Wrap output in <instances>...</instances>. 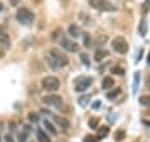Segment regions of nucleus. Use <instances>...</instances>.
<instances>
[{"label": "nucleus", "mask_w": 150, "mask_h": 142, "mask_svg": "<svg viewBox=\"0 0 150 142\" xmlns=\"http://www.w3.org/2000/svg\"><path fill=\"white\" fill-rule=\"evenodd\" d=\"M79 104H80V105H87V104H88V97H80V99H79Z\"/></svg>", "instance_id": "29"}, {"label": "nucleus", "mask_w": 150, "mask_h": 142, "mask_svg": "<svg viewBox=\"0 0 150 142\" xmlns=\"http://www.w3.org/2000/svg\"><path fill=\"white\" fill-rule=\"evenodd\" d=\"M92 84H93L92 77L80 75V77H77V79H74V90L79 94H83L88 90V87H92Z\"/></svg>", "instance_id": "3"}, {"label": "nucleus", "mask_w": 150, "mask_h": 142, "mask_svg": "<svg viewBox=\"0 0 150 142\" xmlns=\"http://www.w3.org/2000/svg\"><path fill=\"white\" fill-rule=\"evenodd\" d=\"M115 87V82H113V77H103V80H102V89L103 90H110V89Z\"/></svg>", "instance_id": "14"}, {"label": "nucleus", "mask_w": 150, "mask_h": 142, "mask_svg": "<svg viewBox=\"0 0 150 142\" xmlns=\"http://www.w3.org/2000/svg\"><path fill=\"white\" fill-rule=\"evenodd\" d=\"M4 141H5V142H15V141H13V137H12L10 134H7V136L4 137Z\"/></svg>", "instance_id": "32"}, {"label": "nucleus", "mask_w": 150, "mask_h": 142, "mask_svg": "<svg viewBox=\"0 0 150 142\" xmlns=\"http://www.w3.org/2000/svg\"><path fill=\"white\" fill-rule=\"evenodd\" d=\"M139 104L142 105V107H150V94L140 95V97H139Z\"/></svg>", "instance_id": "16"}, {"label": "nucleus", "mask_w": 150, "mask_h": 142, "mask_svg": "<svg viewBox=\"0 0 150 142\" xmlns=\"http://www.w3.org/2000/svg\"><path fill=\"white\" fill-rule=\"evenodd\" d=\"M0 45H2L4 49H8V47H10V38H8L7 33H4V35L0 37Z\"/></svg>", "instance_id": "18"}, {"label": "nucleus", "mask_w": 150, "mask_h": 142, "mask_svg": "<svg viewBox=\"0 0 150 142\" xmlns=\"http://www.w3.org/2000/svg\"><path fill=\"white\" fill-rule=\"evenodd\" d=\"M45 59H47V64L54 70H59V69H64V67L69 65V57H67V54H65L64 50L57 49V47L48 49Z\"/></svg>", "instance_id": "1"}, {"label": "nucleus", "mask_w": 150, "mask_h": 142, "mask_svg": "<svg viewBox=\"0 0 150 142\" xmlns=\"http://www.w3.org/2000/svg\"><path fill=\"white\" fill-rule=\"evenodd\" d=\"M4 33H5V28H4V27H2V25H0V37H2Z\"/></svg>", "instance_id": "35"}, {"label": "nucleus", "mask_w": 150, "mask_h": 142, "mask_svg": "<svg viewBox=\"0 0 150 142\" xmlns=\"http://www.w3.org/2000/svg\"><path fill=\"white\" fill-rule=\"evenodd\" d=\"M142 55H144V50L140 49V52H139V55H137V62H139L140 59H142Z\"/></svg>", "instance_id": "33"}, {"label": "nucleus", "mask_w": 150, "mask_h": 142, "mask_svg": "<svg viewBox=\"0 0 150 142\" xmlns=\"http://www.w3.org/2000/svg\"><path fill=\"white\" fill-rule=\"evenodd\" d=\"M40 84H42V89H43V90H47L48 94H55V92L60 89V80H59L55 75L43 77Z\"/></svg>", "instance_id": "4"}, {"label": "nucleus", "mask_w": 150, "mask_h": 142, "mask_svg": "<svg viewBox=\"0 0 150 142\" xmlns=\"http://www.w3.org/2000/svg\"><path fill=\"white\" fill-rule=\"evenodd\" d=\"M82 30H80V27H79V25H77V23H70L69 25V30H67V35H69V37H72V38H79L82 35Z\"/></svg>", "instance_id": "12"}, {"label": "nucleus", "mask_w": 150, "mask_h": 142, "mask_svg": "<svg viewBox=\"0 0 150 142\" xmlns=\"http://www.w3.org/2000/svg\"><path fill=\"white\" fill-rule=\"evenodd\" d=\"M2 57H4V50L0 49V60H2Z\"/></svg>", "instance_id": "37"}, {"label": "nucleus", "mask_w": 150, "mask_h": 142, "mask_svg": "<svg viewBox=\"0 0 150 142\" xmlns=\"http://www.w3.org/2000/svg\"><path fill=\"white\" fill-rule=\"evenodd\" d=\"M97 141H100L97 136H87L85 137V142H97Z\"/></svg>", "instance_id": "26"}, {"label": "nucleus", "mask_w": 150, "mask_h": 142, "mask_svg": "<svg viewBox=\"0 0 150 142\" xmlns=\"http://www.w3.org/2000/svg\"><path fill=\"white\" fill-rule=\"evenodd\" d=\"M15 18L20 25H32L33 20H35V13L27 7H20V9H17Z\"/></svg>", "instance_id": "2"}, {"label": "nucleus", "mask_w": 150, "mask_h": 142, "mask_svg": "<svg viewBox=\"0 0 150 142\" xmlns=\"http://www.w3.org/2000/svg\"><path fill=\"white\" fill-rule=\"evenodd\" d=\"M27 119H28V122H32V124H38V122H40V115H38L37 112H28Z\"/></svg>", "instance_id": "17"}, {"label": "nucleus", "mask_w": 150, "mask_h": 142, "mask_svg": "<svg viewBox=\"0 0 150 142\" xmlns=\"http://www.w3.org/2000/svg\"><path fill=\"white\" fill-rule=\"evenodd\" d=\"M88 126H90L92 129H97V126H98V120H97V119H90V120H88Z\"/></svg>", "instance_id": "27"}, {"label": "nucleus", "mask_w": 150, "mask_h": 142, "mask_svg": "<svg viewBox=\"0 0 150 142\" xmlns=\"http://www.w3.org/2000/svg\"><path fill=\"white\" fill-rule=\"evenodd\" d=\"M83 45H85V47H90L92 45V37H90V33L88 32L83 33Z\"/></svg>", "instance_id": "22"}, {"label": "nucleus", "mask_w": 150, "mask_h": 142, "mask_svg": "<svg viewBox=\"0 0 150 142\" xmlns=\"http://www.w3.org/2000/svg\"><path fill=\"white\" fill-rule=\"evenodd\" d=\"M8 129H10L12 132L17 129V122H15V120H10V122H8Z\"/></svg>", "instance_id": "28"}, {"label": "nucleus", "mask_w": 150, "mask_h": 142, "mask_svg": "<svg viewBox=\"0 0 150 142\" xmlns=\"http://www.w3.org/2000/svg\"><path fill=\"white\" fill-rule=\"evenodd\" d=\"M8 4L12 7H17V5H20V0H8Z\"/></svg>", "instance_id": "31"}, {"label": "nucleus", "mask_w": 150, "mask_h": 142, "mask_svg": "<svg viewBox=\"0 0 150 142\" xmlns=\"http://www.w3.org/2000/svg\"><path fill=\"white\" fill-rule=\"evenodd\" d=\"M139 82H140V72H135V77H134V94H137V90H139Z\"/></svg>", "instance_id": "21"}, {"label": "nucleus", "mask_w": 150, "mask_h": 142, "mask_svg": "<svg viewBox=\"0 0 150 142\" xmlns=\"http://www.w3.org/2000/svg\"><path fill=\"white\" fill-rule=\"evenodd\" d=\"M110 45H112L113 52H117V54H120V55L129 52V42H127L123 37H120V35L113 37L112 40H110Z\"/></svg>", "instance_id": "7"}, {"label": "nucleus", "mask_w": 150, "mask_h": 142, "mask_svg": "<svg viewBox=\"0 0 150 142\" xmlns=\"http://www.w3.org/2000/svg\"><path fill=\"white\" fill-rule=\"evenodd\" d=\"M4 10V4H2V2H0V12Z\"/></svg>", "instance_id": "38"}, {"label": "nucleus", "mask_w": 150, "mask_h": 142, "mask_svg": "<svg viewBox=\"0 0 150 142\" xmlns=\"http://www.w3.org/2000/svg\"><path fill=\"white\" fill-rule=\"evenodd\" d=\"M88 5L98 12H115L117 7L110 0H88Z\"/></svg>", "instance_id": "6"}, {"label": "nucleus", "mask_w": 150, "mask_h": 142, "mask_svg": "<svg viewBox=\"0 0 150 142\" xmlns=\"http://www.w3.org/2000/svg\"><path fill=\"white\" fill-rule=\"evenodd\" d=\"M17 142H27V134L23 131L18 132V136H17Z\"/></svg>", "instance_id": "24"}, {"label": "nucleus", "mask_w": 150, "mask_h": 142, "mask_svg": "<svg viewBox=\"0 0 150 142\" xmlns=\"http://www.w3.org/2000/svg\"><path fill=\"white\" fill-rule=\"evenodd\" d=\"M42 124H43V131H45V132H48L50 136H57V134H59V129L55 127V124L52 122V120L43 119V120H42Z\"/></svg>", "instance_id": "10"}, {"label": "nucleus", "mask_w": 150, "mask_h": 142, "mask_svg": "<svg viewBox=\"0 0 150 142\" xmlns=\"http://www.w3.org/2000/svg\"><path fill=\"white\" fill-rule=\"evenodd\" d=\"M54 122L62 129V131H69L70 129V120L67 117H62V115H54Z\"/></svg>", "instance_id": "9"}, {"label": "nucleus", "mask_w": 150, "mask_h": 142, "mask_svg": "<svg viewBox=\"0 0 150 142\" xmlns=\"http://www.w3.org/2000/svg\"><path fill=\"white\" fill-rule=\"evenodd\" d=\"M80 60H82V64L85 67H90V57L85 54V52H80Z\"/></svg>", "instance_id": "20"}, {"label": "nucleus", "mask_w": 150, "mask_h": 142, "mask_svg": "<svg viewBox=\"0 0 150 142\" xmlns=\"http://www.w3.org/2000/svg\"><path fill=\"white\" fill-rule=\"evenodd\" d=\"M0 142H2V137H0Z\"/></svg>", "instance_id": "40"}, {"label": "nucleus", "mask_w": 150, "mask_h": 142, "mask_svg": "<svg viewBox=\"0 0 150 142\" xmlns=\"http://www.w3.org/2000/svg\"><path fill=\"white\" fill-rule=\"evenodd\" d=\"M139 32H140V35H145L147 33V20H142V23H140V27H139Z\"/></svg>", "instance_id": "23"}, {"label": "nucleus", "mask_w": 150, "mask_h": 142, "mask_svg": "<svg viewBox=\"0 0 150 142\" xmlns=\"http://www.w3.org/2000/svg\"><path fill=\"white\" fill-rule=\"evenodd\" d=\"M35 137H37L38 142H52L50 136L43 131V127H37V129H35Z\"/></svg>", "instance_id": "11"}, {"label": "nucleus", "mask_w": 150, "mask_h": 142, "mask_svg": "<svg viewBox=\"0 0 150 142\" xmlns=\"http://www.w3.org/2000/svg\"><path fill=\"white\" fill-rule=\"evenodd\" d=\"M123 136H125V132H123V131H118V132H117V136H115V139H117V141H122Z\"/></svg>", "instance_id": "30"}, {"label": "nucleus", "mask_w": 150, "mask_h": 142, "mask_svg": "<svg viewBox=\"0 0 150 142\" xmlns=\"http://www.w3.org/2000/svg\"><path fill=\"white\" fill-rule=\"evenodd\" d=\"M120 94H122V89L120 87H113V89H110V90H107V99L108 100H115Z\"/></svg>", "instance_id": "15"}, {"label": "nucleus", "mask_w": 150, "mask_h": 142, "mask_svg": "<svg viewBox=\"0 0 150 142\" xmlns=\"http://www.w3.org/2000/svg\"><path fill=\"white\" fill-rule=\"evenodd\" d=\"M147 64H149V65H150V54L147 55Z\"/></svg>", "instance_id": "36"}, {"label": "nucleus", "mask_w": 150, "mask_h": 142, "mask_svg": "<svg viewBox=\"0 0 150 142\" xmlns=\"http://www.w3.org/2000/svg\"><path fill=\"white\" fill-rule=\"evenodd\" d=\"M107 57H108V50H105V49H97L95 54H93V60H97V62H102Z\"/></svg>", "instance_id": "13"}, {"label": "nucleus", "mask_w": 150, "mask_h": 142, "mask_svg": "<svg viewBox=\"0 0 150 142\" xmlns=\"http://www.w3.org/2000/svg\"><path fill=\"white\" fill-rule=\"evenodd\" d=\"M107 134H108V127H102V131H98V136L97 137L100 139V137H105Z\"/></svg>", "instance_id": "25"}, {"label": "nucleus", "mask_w": 150, "mask_h": 142, "mask_svg": "<svg viewBox=\"0 0 150 142\" xmlns=\"http://www.w3.org/2000/svg\"><path fill=\"white\" fill-rule=\"evenodd\" d=\"M42 100H43L45 105H50V107H55V109L64 107V99L60 97V95H57V94H48V95H45Z\"/></svg>", "instance_id": "8"}, {"label": "nucleus", "mask_w": 150, "mask_h": 142, "mask_svg": "<svg viewBox=\"0 0 150 142\" xmlns=\"http://www.w3.org/2000/svg\"><path fill=\"white\" fill-rule=\"evenodd\" d=\"M100 105H102V104H100V102H93V105H92V107H93V109H98Z\"/></svg>", "instance_id": "34"}, {"label": "nucleus", "mask_w": 150, "mask_h": 142, "mask_svg": "<svg viewBox=\"0 0 150 142\" xmlns=\"http://www.w3.org/2000/svg\"><path fill=\"white\" fill-rule=\"evenodd\" d=\"M110 72L112 74H115V75H125V69L120 65H113L112 69H110Z\"/></svg>", "instance_id": "19"}, {"label": "nucleus", "mask_w": 150, "mask_h": 142, "mask_svg": "<svg viewBox=\"0 0 150 142\" xmlns=\"http://www.w3.org/2000/svg\"><path fill=\"white\" fill-rule=\"evenodd\" d=\"M145 124H149V126H150V122H145Z\"/></svg>", "instance_id": "39"}, {"label": "nucleus", "mask_w": 150, "mask_h": 142, "mask_svg": "<svg viewBox=\"0 0 150 142\" xmlns=\"http://www.w3.org/2000/svg\"><path fill=\"white\" fill-rule=\"evenodd\" d=\"M59 45H60V50H65V52H79V44L74 42V40H70L67 33L60 32Z\"/></svg>", "instance_id": "5"}]
</instances>
